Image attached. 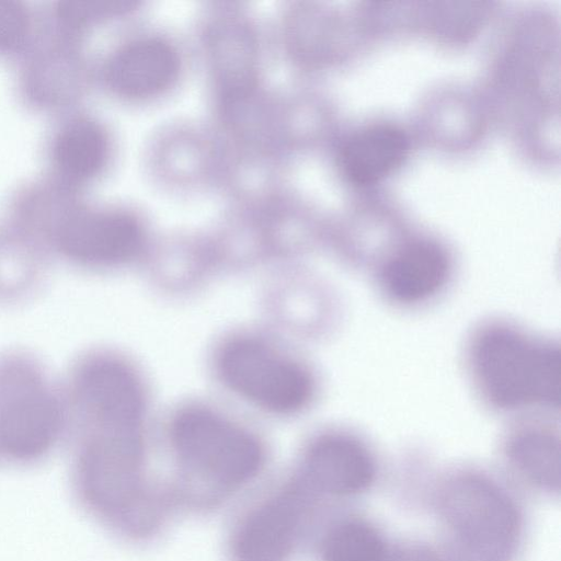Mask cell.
Returning a JSON list of instances; mask_svg holds the SVG:
<instances>
[{"instance_id": "obj_1", "label": "cell", "mask_w": 561, "mask_h": 561, "mask_svg": "<svg viewBox=\"0 0 561 561\" xmlns=\"http://www.w3.org/2000/svg\"><path fill=\"white\" fill-rule=\"evenodd\" d=\"M142 428L81 431L71 467L81 507L111 531L133 540L154 536L176 504L149 482Z\"/></svg>"}, {"instance_id": "obj_2", "label": "cell", "mask_w": 561, "mask_h": 561, "mask_svg": "<svg viewBox=\"0 0 561 561\" xmlns=\"http://www.w3.org/2000/svg\"><path fill=\"white\" fill-rule=\"evenodd\" d=\"M171 444L183 473L174 491L178 504L216 506L251 483L265 463L255 435L203 407L179 412Z\"/></svg>"}, {"instance_id": "obj_3", "label": "cell", "mask_w": 561, "mask_h": 561, "mask_svg": "<svg viewBox=\"0 0 561 561\" xmlns=\"http://www.w3.org/2000/svg\"><path fill=\"white\" fill-rule=\"evenodd\" d=\"M66 394L43 365L21 351L0 354V457L33 465L47 457L67 426Z\"/></svg>"}, {"instance_id": "obj_4", "label": "cell", "mask_w": 561, "mask_h": 561, "mask_svg": "<svg viewBox=\"0 0 561 561\" xmlns=\"http://www.w3.org/2000/svg\"><path fill=\"white\" fill-rule=\"evenodd\" d=\"M472 365L486 398L503 409L559 403L558 346L507 327H492L476 340Z\"/></svg>"}, {"instance_id": "obj_5", "label": "cell", "mask_w": 561, "mask_h": 561, "mask_svg": "<svg viewBox=\"0 0 561 561\" xmlns=\"http://www.w3.org/2000/svg\"><path fill=\"white\" fill-rule=\"evenodd\" d=\"M442 516L463 561H508L520 533L515 504L492 481L457 477L443 489Z\"/></svg>"}, {"instance_id": "obj_6", "label": "cell", "mask_w": 561, "mask_h": 561, "mask_svg": "<svg viewBox=\"0 0 561 561\" xmlns=\"http://www.w3.org/2000/svg\"><path fill=\"white\" fill-rule=\"evenodd\" d=\"M217 369L233 392L270 412L299 411L313 393L307 369L254 337L227 342L218 353Z\"/></svg>"}, {"instance_id": "obj_7", "label": "cell", "mask_w": 561, "mask_h": 561, "mask_svg": "<svg viewBox=\"0 0 561 561\" xmlns=\"http://www.w3.org/2000/svg\"><path fill=\"white\" fill-rule=\"evenodd\" d=\"M142 230L128 211L87 203L79 196L53 225L45 240L46 253L72 264L105 267L134 257L142 245Z\"/></svg>"}, {"instance_id": "obj_8", "label": "cell", "mask_w": 561, "mask_h": 561, "mask_svg": "<svg viewBox=\"0 0 561 561\" xmlns=\"http://www.w3.org/2000/svg\"><path fill=\"white\" fill-rule=\"evenodd\" d=\"M65 394L80 428L142 426V385L135 370L114 354L80 356L71 366Z\"/></svg>"}, {"instance_id": "obj_9", "label": "cell", "mask_w": 561, "mask_h": 561, "mask_svg": "<svg viewBox=\"0 0 561 561\" xmlns=\"http://www.w3.org/2000/svg\"><path fill=\"white\" fill-rule=\"evenodd\" d=\"M16 90L28 108L61 116L76 110L87 82V66L81 42L42 28L20 57Z\"/></svg>"}, {"instance_id": "obj_10", "label": "cell", "mask_w": 561, "mask_h": 561, "mask_svg": "<svg viewBox=\"0 0 561 561\" xmlns=\"http://www.w3.org/2000/svg\"><path fill=\"white\" fill-rule=\"evenodd\" d=\"M314 500L293 474L239 519L229 541L231 561H289Z\"/></svg>"}, {"instance_id": "obj_11", "label": "cell", "mask_w": 561, "mask_h": 561, "mask_svg": "<svg viewBox=\"0 0 561 561\" xmlns=\"http://www.w3.org/2000/svg\"><path fill=\"white\" fill-rule=\"evenodd\" d=\"M111 149L105 126L93 115L75 110L59 116L46 140V172L82 190L106 168Z\"/></svg>"}, {"instance_id": "obj_12", "label": "cell", "mask_w": 561, "mask_h": 561, "mask_svg": "<svg viewBox=\"0 0 561 561\" xmlns=\"http://www.w3.org/2000/svg\"><path fill=\"white\" fill-rule=\"evenodd\" d=\"M294 476L316 497L350 495L369 486L375 463L366 447L355 438L328 434L308 446Z\"/></svg>"}, {"instance_id": "obj_13", "label": "cell", "mask_w": 561, "mask_h": 561, "mask_svg": "<svg viewBox=\"0 0 561 561\" xmlns=\"http://www.w3.org/2000/svg\"><path fill=\"white\" fill-rule=\"evenodd\" d=\"M105 88L113 94L138 99L154 95L176 79V50L159 38L134 39L113 49L100 69Z\"/></svg>"}, {"instance_id": "obj_14", "label": "cell", "mask_w": 561, "mask_h": 561, "mask_svg": "<svg viewBox=\"0 0 561 561\" xmlns=\"http://www.w3.org/2000/svg\"><path fill=\"white\" fill-rule=\"evenodd\" d=\"M449 259L435 242L416 240L399 249L381 273L386 291L397 301L414 304L435 295L449 275Z\"/></svg>"}, {"instance_id": "obj_15", "label": "cell", "mask_w": 561, "mask_h": 561, "mask_svg": "<svg viewBox=\"0 0 561 561\" xmlns=\"http://www.w3.org/2000/svg\"><path fill=\"white\" fill-rule=\"evenodd\" d=\"M409 140L392 124H373L353 133L342 145L339 163L343 174L355 184L377 182L405 159Z\"/></svg>"}, {"instance_id": "obj_16", "label": "cell", "mask_w": 561, "mask_h": 561, "mask_svg": "<svg viewBox=\"0 0 561 561\" xmlns=\"http://www.w3.org/2000/svg\"><path fill=\"white\" fill-rule=\"evenodd\" d=\"M46 254L7 220L0 224V299L27 291Z\"/></svg>"}, {"instance_id": "obj_17", "label": "cell", "mask_w": 561, "mask_h": 561, "mask_svg": "<svg viewBox=\"0 0 561 561\" xmlns=\"http://www.w3.org/2000/svg\"><path fill=\"white\" fill-rule=\"evenodd\" d=\"M510 456L533 482L549 491L560 489V446L550 433L529 431L516 436Z\"/></svg>"}, {"instance_id": "obj_18", "label": "cell", "mask_w": 561, "mask_h": 561, "mask_svg": "<svg viewBox=\"0 0 561 561\" xmlns=\"http://www.w3.org/2000/svg\"><path fill=\"white\" fill-rule=\"evenodd\" d=\"M126 3L115 0H57L49 3L42 21L45 27L81 42L95 24L122 13Z\"/></svg>"}, {"instance_id": "obj_19", "label": "cell", "mask_w": 561, "mask_h": 561, "mask_svg": "<svg viewBox=\"0 0 561 561\" xmlns=\"http://www.w3.org/2000/svg\"><path fill=\"white\" fill-rule=\"evenodd\" d=\"M385 545L378 533L360 522L332 527L321 543L323 561H385Z\"/></svg>"}, {"instance_id": "obj_20", "label": "cell", "mask_w": 561, "mask_h": 561, "mask_svg": "<svg viewBox=\"0 0 561 561\" xmlns=\"http://www.w3.org/2000/svg\"><path fill=\"white\" fill-rule=\"evenodd\" d=\"M42 15L23 0H0V57L20 58L37 38Z\"/></svg>"}, {"instance_id": "obj_21", "label": "cell", "mask_w": 561, "mask_h": 561, "mask_svg": "<svg viewBox=\"0 0 561 561\" xmlns=\"http://www.w3.org/2000/svg\"><path fill=\"white\" fill-rule=\"evenodd\" d=\"M391 561H442L440 558L433 551L422 548L412 547L407 548L397 553Z\"/></svg>"}]
</instances>
